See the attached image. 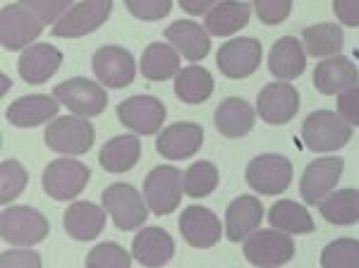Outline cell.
<instances>
[{
  "instance_id": "1",
  "label": "cell",
  "mask_w": 359,
  "mask_h": 268,
  "mask_svg": "<svg viewBox=\"0 0 359 268\" xmlns=\"http://www.w3.org/2000/svg\"><path fill=\"white\" fill-rule=\"evenodd\" d=\"M352 139V125L340 113L316 110L306 115L302 125V144L314 154H331L343 149Z\"/></svg>"
},
{
  "instance_id": "2",
  "label": "cell",
  "mask_w": 359,
  "mask_h": 268,
  "mask_svg": "<svg viewBox=\"0 0 359 268\" xmlns=\"http://www.w3.org/2000/svg\"><path fill=\"white\" fill-rule=\"evenodd\" d=\"M103 208L108 211V215L113 218L115 228L123 232H132L144 228L149 218V203L142 196V192H137L132 185L125 182H115L111 187L103 189L101 194Z\"/></svg>"
},
{
  "instance_id": "3",
  "label": "cell",
  "mask_w": 359,
  "mask_h": 268,
  "mask_svg": "<svg viewBox=\"0 0 359 268\" xmlns=\"http://www.w3.org/2000/svg\"><path fill=\"white\" fill-rule=\"evenodd\" d=\"M94 139L96 127L91 125L89 118L74 113L55 118L43 134L46 147L60 156H82L94 147Z\"/></svg>"
},
{
  "instance_id": "4",
  "label": "cell",
  "mask_w": 359,
  "mask_h": 268,
  "mask_svg": "<svg viewBox=\"0 0 359 268\" xmlns=\"http://www.w3.org/2000/svg\"><path fill=\"white\" fill-rule=\"evenodd\" d=\"M50 232L48 218L32 206H5L0 215V235L13 247H34Z\"/></svg>"
},
{
  "instance_id": "5",
  "label": "cell",
  "mask_w": 359,
  "mask_h": 268,
  "mask_svg": "<svg viewBox=\"0 0 359 268\" xmlns=\"http://www.w3.org/2000/svg\"><path fill=\"white\" fill-rule=\"evenodd\" d=\"M91 180V170L84 163L62 156L43 168L41 173V187L50 199L55 201H72L84 192Z\"/></svg>"
},
{
  "instance_id": "6",
  "label": "cell",
  "mask_w": 359,
  "mask_h": 268,
  "mask_svg": "<svg viewBox=\"0 0 359 268\" xmlns=\"http://www.w3.org/2000/svg\"><path fill=\"white\" fill-rule=\"evenodd\" d=\"M43 27L46 25L41 17L17 0L13 5H5L3 15H0V43L10 53L25 51L41 36Z\"/></svg>"
},
{
  "instance_id": "7",
  "label": "cell",
  "mask_w": 359,
  "mask_h": 268,
  "mask_svg": "<svg viewBox=\"0 0 359 268\" xmlns=\"http://www.w3.org/2000/svg\"><path fill=\"white\" fill-rule=\"evenodd\" d=\"M184 194V175L172 166H158L144 180V199L156 215L177 211Z\"/></svg>"
},
{
  "instance_id": "8",
  "label": "cell",
  "mask_w": 359,
  "mask_h": 268,
  "mask_svg": "<svg viewBox=\"0 0 359 268\" xmlns=\"http://www.w3.org/2000/svg\"><path fill=\"white\" fill-rule=\"evenodd\" d=\"M247 185L264 196H276L287 192L292 182V163L285 156L264 154L247 163Z\"/></svg>"
},
{
  "instance_id": "9",
  "label": "cell",
  "mask_w": 359,
  "mask_h": 268,
  "mask_svg": "<svg viewBox=\"0 0 359 268\" xmlns=\"http://www.w3.org/2000/svg\"><path fill=\"white\" fill-rule=\"evenodd\" d=\"M53 96L65 106L69 113L82 115V118H94L101 115L108 106V94L101 81H91L84 77L67 79L53 89Z\"/></svg>"
},
{
  "instance_id": "10",
  "label": "cell",
  "mask_w": 359,
  "mask_h": 268,
  "mask_svg": "<svg viewBox=\"0 0 359 268\" xmlns=\"http://www.w3.org/2000/svg\"><path fill=\"white\" fill-rule=\"evenodd\" d=\"M245 259L254 266L271 268V266H283L287 261H292L294 256V242L290 232L283 230H257L245 240Z\"/></svg>"
},
{
  "instance_id": "11",
  "label": "cell",
  "mask_w": 359,
  "mask_h": 268,
  "mask_svg": "<svg viewBox=\"0 0 359 268\" xmlns=\"http://www.w3.org/2000/svg\"><path fill=\"white\" fill-rule=\"evenodd\" d=\"M113 13V0H82L72 5L53 25V36L79 39L106 25Z\"/></svg>"
},
{
  "instance_id": "12",
  "label": "cell",
  "mask_w": 359,
  "mask_h": 268,
  "mask_svg": "<svg viewBox=\"0 0 359 268\" xmlns=\"http://www.w3.org/2000/svg\"><path fill=\"white\" fill-rule=\"evenodd\" d=\"M264 48L259 39H230L218 48L216 65L223 77L247 79L262 65Z\"/></svg>"
},
{
  "instance_id": "13",
  "label": "cell",
  "mask_w": 359,
  "mask_h": 268,
  "mask_svg": "<svg viewBox=\"0 0 359 268\" xmlns=\"http://www.w3.org/2000/svg\"><path fill=\"white\" fill-rule=\"evenodd\" d=\"M118 120L125 130L142 134V137H151L158 134L165 120V106L156 96H130L118 106Z\"/></svg>"
},
{
  "instance_id": "14",
  "label": "cell",
  "mask_w": 359,
  "mask_h": 268,
  "mask_svg": "<svg viewBox=\"0 0 359 268\" xmlns=\"http://www.w3.org/2000/svg\"><path fill=\"white\" fill-rule=\"evenodd\" d=\"M345 161L340 156H323V159L311 161L304 168V175L299 180V194L306 203L316 206L326 199L328 194L335 189V185L343 177Z\"/></svg>"
},
{
  "instance_id": "15",
  "label": "cell",
  "mask_w": 359,
  "mask_h": 268,
  "mask_svg": "<svg viewBox=\"0 0 359 268\" xmlns=\"http://www.w3.org/2000/svg\"><path fill=\"white\" fill-rule=\"evenodd\" d=\"M299 110V94L287 81H273L266 84L262 94L257 96V113L266 125L283 127L287 125Z\"/></svg>"
},
{
  "instance_id": "16",
  "label": "cell",
  "mask_w": 359,
  "mask_h": 268,
  "mask_svg": "<svg viewBox=\"0 0 359 268\" xmlns=\"http://www.w3.org/2000/svg\"><path fill=\"white\" fill-rule=\"evenodd\" d=\"M94 74L108 89H125L135 81V58L123 46H101L94 53Z\"/></svg>"
},
{
  "instance_id": "17",
  "label": "cell",
  "mask_w": 359,
  "mask_h": 268,
  "mask_svg": "<svg viewBox=\"0 0 359 268\" xmlns=\"http://www.w3.org/2000/svg\"><path fill=\"white\" fill-rule=\"evenodd\" d=\"M180 232L184 242L194 249H211L221 242L225 228H221L218 215L206 206H187L180 215Z\"/></svg>"
},
{
  "instance_id": "18",
  "label": "cell",
  "mask_w": 359,
  "mask_h": 268,
  "mask_svg": "<svg viewBox=\"0 0 359 268\" xmlns=\"http://www.w3.org/2000/svg\"><path fill=\"white\" fill-rule=\"evenodd\" d=\"M204 144V130L196 122H175L156 134V151L168 161L192 159Z\"/></svg>"
},
{
  "instance_id": "19",
  "label": "cell",
  "mask_w": 359,
  "mask_h": 268,
  "mask_svg": "<svg viewBox=\"0 0 359 268\" xmlns=\"http://www.w3.org/2000/svg\"><path fill=\"white\" fill-rule=\"evenodd\" d=\"M264 220V203L252 194H242L225 208V237L230 242H245L259 230Z\"/></svg>"
},
{
  "instance_id": "20",
  "label": "cell",
  "mask_w": 359,
  "mask_h": 268,
  "mask_svg": "<svg viewBox=\"0 0 359 268\" xmlns=\"http://www.w3.org/2000/svg\"><path fill=\"white\" fill-rule=\"evenodd\" d=\"M359 84V69L350 58L331 55L321 60L314 69V86L323 96H338L345 89Z\"/></svg>"
},
{
  "instance_id": "21",
  "label": "cell",
  "mask_w": 359,
  "mask_h": 268,
  "mask_svg": "<svg viewBox=\"0 0 359 268\" xmlns=\"http://www.w3.org/2000/svg\"><path fill=\"white\" fill-rule=\"evenodd\" d=\"M62 65V53L50 43H32L29 48L22 51L17 69L20 77L27 84H43L48 81Z\"/></svg>"
},
{
  "instance_id": "22",
  "label": "cell",
  "mask_w": 359,
  "mask_h": 268,
  "mask_svg": "<svg viewBox=\"0 0 359 268\" xmlns=\"http://www.w3.org/2000/svg\"><path fill=\"white\" fill-rule=\"evenodd\" d=\"M106 208L96 206L94 201H74L62 215L65 232L77 242H91L106 228Z\"/></svg>"
},
{
  "instance_id": "23",
  "label": "cell",
  "mask_w": 359,
  "mask_h": 268,
  "mask_svg": "<svg viewBox=\"0 0 359 268\" xmlns=\"http://www.w3.org/2000/svg\"><path fill=\"white\" fill-rule=\"evenodd\" d=\"M57 110H60V101L55 96L32 94L10 103V108L5 110V118L15 127H39L48 120H55Z\"/></svg>"
},
{
  "instance_id": "24",
  "label": "cell",
  "mask_w": 359,
  "mask_h": 268,
  "mask_svg": "<svg viewBox=\"0 0 359 268\" xmlns=\"http://www.w3.org/2000/svg\"><path fill=\"white\" fill-rule=\"evenodd\" d=\"M211 34H208L206 27L196 25L192 20H180L172 22L170 27L165 29V39L168 43H172L177 48V53L192 62L204 60L211 51Z\"/></svg>"
},
{
  "instance_id": "25",
  "label": "cell",
  "mask_w": 359,
  "mask_h": 268,
  "mask_svg": "<svg viewBox=\"0 0 359 268\" xmlns=\"http://www.w3.org/2000/svg\"><path fill=\"white\" fill-rule=\"evenodd\" d=\"M269 69L271 74L283 81L297 79L306 69V48L299 39L283 36L271 46L269 53Z\"/></svg>"
},
{
  "instance_id": "26",
  "label": "cell",
  "mask_w": 359,
  "mask_h": 268,
  "mask_svg": "<svg viewBox=\"0 0 359 268\" xmlns=\"http://www.w3.org/2000/svg\"><path fill=\"white\" fill-rule=\"evenodd\" d=\"M257 113L245 98L230 96L221 101V106L213 113V125L225 139H242L254 130Z\"/></svg>"
},
{
  "instance_id": "27",
  "label": "cell",
  "mask_w": 359,
  "mask_h": 268,
  "mask_svg": "<svg viewBox=\"0 0 359 268\" xmlns=\"http://www.w3.org/2000/svg\"><path fill=\"white\" fill-rule=\"evenodd\" d=\"M175 254V242L163 228H144L132 240V256L142 266H163Z\"/></svg>"
},
{
  "instance_id": "28",
  "label": "cell",
  "mask_w": 359,
  "mask_h": 268,
  "mask_svg": "<svg viewBox=\"0 0 359 268\" xmlns=\"http://www.w3.org/2000/svg\"><path fill=\"white\" fill-rule=\"evenodd\" d=\"M252 8L242 0H221L206 13L204 25L211 36H233L249 25Z\"/></svg>"
},
{
  "instance_id": "29",
  "label": "cell",
  "mask_w": 359,
  "mask_h": 268,
  "mask_svg": "<svg viewBox=\"0 0 359 268\" xmlns=\"http://www.w3.org/2000/svg\"><path fill=\"white\" fill-rule=\"evenodd\" d=\"M142 156V142L137 134H120L113 137L111 142L103 144L101 154H98V163L106 173H127L139 163Z\"/></svg>"
},
{
  "instance_id": "30",
  "label": "cell",
  "mask_w": 359,
  "mask_h": 268,
  "mask_svg": "<svg viewBox=\"0 0 359 268\" xmlns=\"http://www.w3.org/2000/svg\"><path fill=\"white\" fill-rule=\"evenodd\" d=\"M139 69L149 81L175 79L180 72V53L172 43H149L139 60Z\"/></svg>"
},
{
  "instance_id": "31",
  "label": "cell",
  "mask_w": 359,
  "mask_h": 268,
  "mask_svg": "<svg viewBox=\"0 0 359 268\" xmlns=\"http://www.w3.org/2000/svg\"><path fill=\"white\" fill-rule=\"evenodd\" d=\"M302 43L306 48V55L311 58H331L340 55L345 46L343 27L335 22H321V25H311L302 32Z\"/></svg>"
},
{
  "instance_id": "32",
  "label": "cell",
  "mask_w": 359,
  "mask_h": 268,
  "mask_svg": "<svg viewBox=\"0 0 359 268\" xmlns=\"http://www.w3.org/2000/svg\"><path fill=\"white\" fill-rule=\"evenodd\" d=\"M211 94H213V77L208 69L199 65H189L175 74V96L182 103L199 106V103L208 101Z\"/></svg>"
},
{
  "instance_id": "33",
  "label": "cell",
  "mask_w": 359,
  "mask_h": 268,
  "mask_svg": "<svg viewBox=\"0 0 359 268\" xmlns=\"http://www.w3.org/2000/svg\"><path fill=\"white\" fill-rule=\"evenodd\" d=\"M269 223L283 232H290V235H309V232H314L311 213L302 203L290 199H280L269 208Z\"/></svg>"
},
{
  "instance_id": "34",
  "label": "cell",
  "mask_w": 359,
  "mask_h": 268,
  "mask_svg": "<svg viewBox=\"0 0 359 268\" xmlns=\"http://www.w3.org/2000/svg\"><path fill=\"white\" fill-rule=\"evenodd\" d=\"M323 220L331 225H355L359 223V189L331 192L318 203Z\"/></svg>"
},
{
  "instance_id": "35",
  "label": "cell",
  "mask_w": 359,
  "mask_h": 268,
  "mask_svg": "<svg viewBox=\"0 0 359 268\" xmlns=\"http://www.w3.org/2000/svg\"><path fill=\"white\" fill-rule=\"evenodd\" d=\"M218 187V168L211 161H196L184 170V194L192 199L211 196Z\"/></svg>"
},
{
  "instance_id": "36",
  "label": "cell",
  "mask_w": 359,
  "mask_h": 268,
  "mask_svg": "<svg viewBox=\"0 0 359 268\" xmlns=\"http://www.w3.org/2000/svg\"><path fill=\"white\" fill-rule=\"evenodd\" d=\"M323 268H359V240L340 237L323 247L321 252Z\"/></svg>"
},
{
  "instance_id": "37",
  "label": "cell",
  "mask_w": 359,
  "mask_h": 268,
  "mask_svg": "<svg viewBox=\"0 0 359 268\" xmlns=\"http://www.w3.org/2000/svg\"><path fill=\"white\" fill-rule=\"evenodd\" d=\"M27 180H29V175L20 161H15V159L3 161V166H0V203L10 206V203L25 192Z\"/></svg>"
},
{
  "instance_id": "38",
  "label": "cell",
  "mask_w": 359,
  "mask_h": 268,
  "mask_svg": "<svg viewBox=\"0 0 359 268\" xmlns=\"http://www.w3.org/2000/svg\"><path fill=\"white\" fill-rule=\"evenodd\" d=\"M132 259H135V256L120 247L118 242H103L89 252L86 266L89 268H127L132 264Z\"/></svg>"
},
{
  "instance_id": "39",
  "label": "cell",
  "mask_w": 359,
  "mask_h": 268,
  "mask_svg": "<svg viewBox=\"0 0 359 268\" xmlns=\"http://www.w3.org/2000/svg\"><path fill=\"white\" fill-rule=\"evenodd\" d=\"M252 8L264 25L278 27L290 17L292 0H252Z\"/></svg>"
},
{
  "instance_id": "40",
  "label": "cell",
  "mask_w": 359,
  "mask_h": 268,
  "mask_svg": "<svg viewBox=\"0 0 359 268\" xmlns=\"http://www.w3.org/2000/svg\"><path fill=\"white\" fill-rule=\"evenodd\" d=\"M125 8L135 20L158 22L170 13L172 0H125Z\"/></svg>"
},
{
  "instance_id": "41",
  "label": "cell",
  "mask_w": 359,
  "mask_h": 268,
  "mask_svg": "<svg viewBox=\"0 0 359 268\" xmlns=\"http://www.w3.org/2000/svg\"><path fill=\"white\" fill-rule=\"evenodd\" d=\"M32 13H36L43 20V25H55L62 15L74 5V0H20Z\"/></svg>"
},
{
  "instance_id": "42",
  "label": "cell",
  "mask_w": 359,
  "mask_h": 268,
  "mask_svg": "<svg viewBox=\"0 0 359 268\" xmlns=\"http://www.w3.org/2000/svg\"><path fill=\"white\" fill-rule=\"evenodd\" d=\"M338 113L352 127H359V84L345 89L343 94H338Z\"/></svg>"
},
{
  "instance_id": "43",
  "label": "cell",
  "mask_w": 359,
  "mask_h": 268,
  "mask_svg": "<svg viewBox=\"0 0 359 268\" xmlns=\"http://www.w3.org/2000/svg\"><path fill=\"white\" fill-rule=\"evenodd\" d=\"M3 268H39L41 266V256L32 249H13L0 256Z\"/></svg>"
},
{
  "instance_id": "44",
  "label": "cell",
  "mask_w": 359,
  "mask_h": 268,
  "mask_svg": "<svg viewBox=\"0 0 359 268\" xmlns=\"http://www.w3.org/2000/svg\"><path fill=\"white\" fill-rule=\"evenodd\" d=\"M333 13L345 27H359V0H333Z\"/></svg>"
},
{
  "instance_id": "45",
  "label": "cell",
  "mask_w": 359,
  "mask_h": 268,
  "mask_svg": "<svg viewBox=\"0 0 359 268\" xmlns=\"http://www.w3.org/2000/svg\"><path fill=\"white\" fill-rule=\"evenodd\" d=\"M177 3H180V8H182L187 15L199 17V15H206L208 10H211L213 5L218 3V0H177Z\"/></svg>"
}]
</instances>
